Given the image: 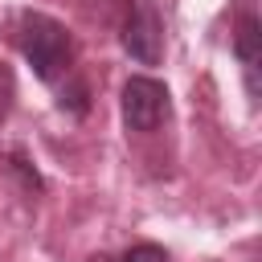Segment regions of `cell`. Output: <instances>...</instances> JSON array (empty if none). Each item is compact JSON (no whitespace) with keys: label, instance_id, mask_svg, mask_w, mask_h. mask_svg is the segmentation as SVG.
<instances>
[{"label":"cell","instance_id":"277c9868","mask_svg":"<svg viewBox=\"0 0 262 262\" xmlns=\"http://www.w3.org/2000/svg\"><path fill=\"white\" fill-rule=\"evenodd\" d=\"M233 57L242 61V78H246V94L250 102H258V66H262V29L254 12H242L237 33H233Z\"/></svg>","mask_w":262,"mask_h":262},{"label":"cell","instance_id":"6da1fadb","mask_svg":"<svg viewBox=\"0 0 262 262\" xmlns=\"http://www.w3.org/2000/svg\"><path fill=\"white\" fill-rule=\"evenodd\" d=\"M20 53L41 82H57L70 70V57H74L70 29L61 20L45 16V12H25L20 16Z\"/></svg>","mask_w":262,"mask_h":262},{"label":"cell","instance_id":"7a4b0ae2","mask_svg":"<svg viewBox=\"0 0 262 262\" xmlns=\"http://www.w3.org/2000/svg\"><path fill=\"white\" fill-rule=\"evenodd\" d=\"M123 123L127 131H156L164 119H168V86L147 78V74H135L123 82Z\"/></svg>","mask_w":262,"mask_h":262},{"label":"cell","instance_id":"8992f818","mask_svg":"<svg viewBox=\"0 0 262 262\" xmlns=\"http://www.w3.org/2000/svg\"><path fill=\"white\" fill-rule=\"evenodd\" d=\"M12 168L20 172V180H25L29 188H41V176H37V168H29V160H25L20 151H12Z\"/></svg>","mask_w":262,"mask_h":262},{"label":"cell","instance_id":"5b68a950","mask_svg":"<svg viewBox=\"0 0 262 262\" xmlns=\"http://www.w3.org/2000/svg\"><path fill=\"white\" fill-rule=\"evenodd\" d=\"M119 262H168V250L156 246V242H139V246H131Z\"/></svg>","mask_w":262,"mask_h":262},{"label":"cell","instance_id":"3957f363","mask_svg":"<svg viewBox=\"0 0 262 262\" xmlns=\"http://www.w3.org/2000/svg\"><path fill=\"white\" fill-rule=\"evenodd\" d=\"M123 49L139 66H156L164 53V20L151 0H131V12L123 20Z\"/></svg>","mask_w":262,"mask_h":262}]
</instances>
